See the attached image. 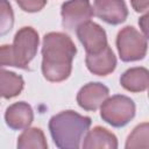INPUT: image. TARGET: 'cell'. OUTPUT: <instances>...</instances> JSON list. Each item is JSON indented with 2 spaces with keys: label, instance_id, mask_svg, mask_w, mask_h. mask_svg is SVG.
<instances>
[{
  "label": "cell",
  "instance_id": "1",
  "mask_svg": "<svg viewBox=\"0 0 149 149\" xmlns=\"http://www.w3.org/2000/svg\"><path fill=\"white\" fill-rule=\"evenodd\" d=\"M77 48L71 37L65 33L50 31L42 41V74L51 83L68 79L72 71V61Z\"/></svg>",
  "mask_w": 149,
  "mask_h": 149
},
{
  "label": "cell",
  "instance_id": "2",
  "mask_svg": "<svg viewBox=\"0 0 149 149\" xmlns=\"http://www.w3.org/2000/svg\"><path fill=\"white\" fill-rule=\"evenodd\" d=\"M91 123L92 120L90 116H84L72 109H66L51 116L48 127L57 148L78 149Z\"/></svg>",
  "mask_w": 149,
  "mask_h": 149
},
{
  "label": "cell",
  "instance_id": "3",
  "mask_svg": "<svg viewBox=\"0 0 149 149\" xmlns=\"http://www.w3.org/2000/svg\"><path fill=\"white\" fill-rule=\"evenodd\" d=\"M136 106L133 99L123 94L108 97L100 106V118L112 127L121 128L135 116Z\"/></svg>",
  "mask_w": 149,
  "mask_h": 149
},
{
  "label": "cell",
  "instance_id": "4",
  "mask_svg": "<svg viewBox=\"0 0 149 149\" xmlns=\"http://www.w3.org/2000/svg\"><path fill=\"white\" fill-rule=\"evenodd\" d=\"M116 49L122 62L141 61L147 55L148 37L133 26H126L119 30L116 35Z\"/></svg>",
  "mask_w": 149,
  "mask_h": 149
},
{
  "label": "cell",
  "instance_id": "5",
  "mask_svg": "<svg viewBox=\"0 0 149 149\" xmlns=\"http://www.w3.org/2000/svg\"><path fill=\"white\" fill-rule=\"evenodd\" d=\"M38 43V34L33 27L20 28L16 31L12 44L14 68L28 70L30 62L37 54Z\"/></svg>",
  "mask_w": 149,
  "mask_h": 149
},
{
  "label": "cell",
  "instance_id": "6",
  "mask_svg": "<svg viewBox=\"0 0 149 149\" xmlns=\"http://www.w3.org/2000/svg\"><path fill=\"white\" fill-rule=\"evenodd\" d=\"M62 26L68 31H74L83 23L91 21L93 9L90 0H68L61 7Z\"/></svg>",
  "mask_w": 149,
  "mask_h": 149
},
{
  "label": "cell",
  "instance_id": "7",
  "mask_svg": "<svg viewBox=\"0 0 149 149\" xmlns=\"http://www.w3.org/2000/svg\"><path fill=\"white\" fill-rule=\"evenodd\" d=\"M76 34L86 54H97L108 44L105 29L92 21L79 26L76 29Z\"/></svg>",
  "mask_w": 149,
  "mask_h": 149
},
{
  "label": "cell",
  "instance_id": "8",
  "mask_svg": "<svg viewBox=\"0 0 149 149\" xmlns=\"http://www.w3.org/2000/svg\"><path fill=\"white\" fill-rule=\"evenodd\" d=\"M92 9L93 15L112 26L125 22L128 16V8L123 0H94Z\"/></svg>",
  "mask_w": 149,
  "mask_h": 149
},
{
  "label": "cell",
  "instance_id": "9",
  "mask_svg": "<svg viewBox=\"0 0 149 149\" xmlns=\"http://www.w3.org/2000/svg\"><path fill=\"white\" fill-rule=\"evenodd\" d=\"M109 90L106 85L99 81L85 84L77 93V104L80 108L88 112H95L101 104L108 98Z\"/></svg>",
  "mask_w": 149,
  "mask_h": 149
},
{
  "label": "cell",
  "instance_id": "10",
  "mask_svg": "<svg viewBox=\"0 0 149 149\" xmlns=\"http://www.w3.org/2000/svg\"><path fill=\"white\" fill-rule=\"evenodd\" d=\"M85 64L88 71L95 76L105 77L112 73L116 68V57L107 44L97 54H86Z\"/></svg>",
  "mask_w": 149,
  "mask_h": 149
},
{
  "label": "cell",
  "instance_id": "11",
  "mask_svg": "<svg viewBox=\"0 0 149 149\" xmlns=\"http://www.w3.org/2000/svg\"><path fill=\"white\" fill-rule=\"evenodd\" d=\"M34 120V112L31 106L26 101H17L6 108L5 121L13 130H23L30 127Z\"/></svg>",
  "mask_w": 149,
  "mask_h": 149
},
{
  "label": "cell",
  "instance_id": "12",
  "mask_svg": "<svg viewBox=\"0 0 149 149\" xmlns=\"http://www.w3.org/2000/svg\"><path fill=\"white\" fill-rule=\"evenodd\" d=\"M81 147L84 149H116L118 139L108 129L101 126H95L93 129L87 130Z\"/></svg>",
  "mask_w": 149,
  "mask_h": 149
},
{
  "label": "cell",
  "instance_id": "13",
  "mask_svg": "<svg viewBox=\"0 0 149 149\" xmlns=\"http://www.w3.org/2000/svg\"><path fill=\"white\" fill-rule=\"evenodd\" d=\"M120 85L133 93L144 92L149 86V71L143 66L130 68L121 74Z\"/></svg>",
  "mask_w": 149,
  "mask_h": 149
},
{
  "label": "cell",
  "instance_id": "14",
  "mask_svg": "<svg viewBox=\"0 0 149 149\" xmlns=\"http://www.w3.org/2000/svg\"><path fill=\"white\" fill-rule=\"evenodd\" d=\"M24 87L22 76L0 68V97L3 99H12L21 94Z\"/></svg>",
  "mask_w": 149,
  "mask_h": 149
},
{
  "label": "cell",
  "instance_id": "15",
  "mask_svg": "<svg viewBox=\"0 0 149 149\" xmlns=\"http://www.w3.org/2000/svg\"><path fill=\"white\" fill-rule=\"evenodd\" d=\"M16 147L19 149H47L48 143L41 128L28 127L23 129V133L17 137Z\"/></svg>",
  "mask_w": 149,
  "mask_h": 149
},
{
  "label": "cell",
  "instance_id": "16",
  "mask_svg": "<svg viewBox=\"0 0 149 149\" xmlns=\"http://www.w3.org/2000/svg\"><path fill=\"white\" fill-rule=\"evenodd\" d=\"M148 132H149V125L148 122H143L137 125L133 132L128 135L125 148H148Z\"/></svg>",
  "mask_w": 149,
  "mask_h": 149
},
{
  "label": "cell",
  "instance_id": "17",
  "mask_svg": "<svg viewBox=\"0 0 149 149\" xmlns=\"http://www.w3.org/2000/svg\"><path fill=\"white\" fill-rule=\"evenodd\" d=\"M14 26V12L8 0H0V37L7 35Z\"/></svg>",
  "mask_w": 149,
  "mask_h": 149
},
{
  "label": "cell",
  "instance_id": "18",
  "mask_svg": "<svg viewBox=\"0 0 149 149\" xmlns=\"http://www.w3.org/2000/svg\"><path fill=\"white\" fill-rule=\"evenodd\" d=\"M19 7L27 13H37L44 8L47 0H15Z\"/></svg>",
  "mask_w": 149,
  "mask_h": 149
},
{
  "label": "cell",
  "instance_id": "19",
  "mask_svg": "<svg viewBox=\"0 0 149 149\" xmlns=\"http://www.w3.org/2000/svg\"><path fill=\"white\" fill-rule=\"evenodd\" d=\"M5 66H14L12 45L9 44L0 45V68H5Z\"/></svg>",
  "mask_w": 149,
  "mask_h": 149
},
{
  "label": "cell",
  "instance_id": "20",
  "mask_svg": "<svg viewBox=\"0 0 149 149\" xmlns=\"http://www.w3.org/2000/svg\"><path fill=\"white\" fill-rule=\"evenodd\" d=\"M132 7L137 13H144L149 8V0H130Z\"/></svg>",
  "mask_w": 149,
  "mask_h": 149
},
{
  "label": "cell",
  "instance_id": "21",
  "mask_svg": "<svg viewBox=\"0 0 149 149\" xmlns=\"http://www.w3.org/2000/svg\"><path fill=\"white\" fill-rule=\"evenodd\" d=\"M148 14H144L140 20H139V24H140V28H141V30H142V34L146 36V37H148V33H147V21H148Z\"/></svg>",
  "mask_w": 149,
  "mask_h": 149
}]
</instances>
